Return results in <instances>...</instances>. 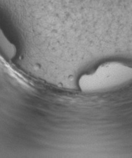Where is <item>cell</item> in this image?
Returning a JSON list of instances; mask_svg holds the SVG:
<instances>
[{
  "label": "cell",
  "mask_w": 132,
  "mask_h": 158,
  "mask_svg": "<svg viewBox=\"0 0 132 158\" xmlns=\"http://www.w3.org/2000/svg\"><path fill=\"white\" fill-rule=\"evenodd\" d=\"M131 75L132 67L120 62H108L81 75L78 85L83 92H95L116 86Z\"/></svg>",
  "instance_id": "6da1fadb"
},
{
  "label": "cell",
  "mask_w": 132,
  "mask_h": 158,
  "mask_svg": "<svg viewBox=\"0 0 132 158\" xmlns=\"http://www.w3.org/2000/svg\"><path fill=\"white\" fill-rule=\"evenodd\" d=\"M0 53L5 58L12 60L17 54V48L8 39L0 26Z\"/></svg>",
  "instance_id": "7a4b0ae2"
}]
</instances>
